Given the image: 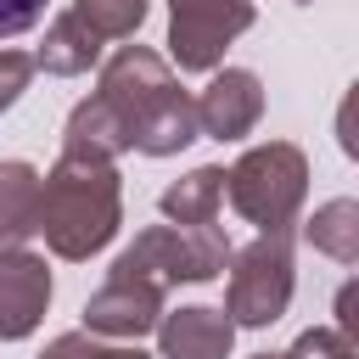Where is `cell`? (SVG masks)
I'll return each instance as SVG.
<instances>
[{
  "label": "cell",
  "instance_id": "cell-1",
  "mask_svg": "<svg viewBox=\"0 0 359 359\" xmlns=\"http://www.w3.org/2000/svg\"><path fill=\"white\" fill-rule=\"evenodd\" d=\"M95 95L118 112L129 151L146 157H174L196 140V101L191 90L174 79V67L151 50V45H123L101 62Z\"/></svg>",
  "mask_w": 359,
  "mask_h": 359
},
{
  "label": "cell",
  "instance_id": "cell-2",
  "mask_svg": "<svg viewBox=\"0 0 359 359\" xmlns=\"http://www.w3.org/2000/svg\"><path fill=\"white\" fill-rule=\"evenodd\" d=\"M123 224V180L112 163H90V157H56L50 174H39V213H34V236H45V247L67 264L95 258Z\"/></svg>",
  "mask_w": 359,
  "mask_h": 359
},
{
  "label": "cell",
  "instance_id": "cell-3",
  "mask_svg": "<svg viewBox=\"0 0 359 359\" xmlns=\"http://www.w3.org/2000/svg\"><path fill=\"white\" fill-rule=\"evenodd\" d=\"M224 196H230V208L247 224H258V236L292 230L297 208L309 196V157H303V146H292V140H258V146H247L224 168Z\"/></svg>",
  "mask_w": 359,
  "mask_h": 359
},
{
  "label": "cell",
  "instance_id": "cell-4",
  "mask_svg": "<svg viewBox=\"0 0 359 359\" xmlns=\"http://www.w3.org/2000/svg\"><path fill=\"white\" fill-rule=\"evenodd\" d=\"M224 264H230V241L219 224H151L112 258V275H135V280H151L157 292H168L180 280L202 286V280L224 275Z\"/></svg>",
  "mask_w": 359,
  "mask_h": 359
},
{
  "label": "cell",
  "instance_id": "cell-5",
  "mask_svg": "<svg viewBox=\"0 0 359 359\" xmlns=\"http://www.w3.org/2000/svg\"><path fill=\"white\" fill-rule=\"evenodd\" d=\"M292 286H297L292 230L252 236L247 247H230V264H224V320L230 325H252V331L275 325L292 309Z\"/></svg>",
  "mask_w": 359,
  "mask_h": 359
},
{
  "label": "cell",
  "instance_id": "cell-6",
  "mask_svg": "<svg viewBox=\"0 0 359 359\" xmlns=\"http://www.w3.org/2000/svg\"><path fill=\"white\" fill-rule=\"evenodd\" d=\"M252 28V0H168V56L180 73H213Z\"/></svg>",
  "mask_w": 359,
  "mask_h": 359
},
{
  "label": "cell",
  "instance_id": "cell-7",
  "mask_svg": "<svg viewBox=\"0 0 359 359\" xmlns=\"http://www.w3.org/2000/svg\"><path fill=\"white\" fill-rule=\"evenodd\" d=\"M163 297H168V292H157L151 280H135V275H112V269H107V280H101V286L90 292V303H84V331H90V337L140 342L146 331H157Z\"/></svg>",
  "mask_w": 359,
  "mask_h": 359
},
{
  "label": "cell",
  "instance_id": "cell-8",
  "mask_svg": "<svg viewBox=\"0 0 359 359\" xmlns=\"http://www.w3.org/2000/svg\"><path fill=\"white\" fill-rule=\"evenodd\" d=\"M191 101H196V135H208V140H241L264 118V84H258L252 67L213 73L208 90L191 95Z\"/></svg>",
  "mask_w": 359,
  "mask_h": 359
},
{
  "label": "cell",
  "instance_id": "cell-9",
  "mask_svg": "<svg viewBox=\"0 0 359 359\" xmlns=\"http://www.w3.org/2000/svg\"><path fill=\"white\" fill-rule=\"evenodd\" d=\"M50 309V269L28 247L0 252V342H22Z\"/></svg>",
  "mask_w": 359,
  "mask_h": 359
},
{
  "label": "cell",
  "instance_id": "cell-10",
  "mask_svg": "<svg viewBox=\"0 0 359 359\" xmlns=\"http://www.w3.org/2000/svg\"><path fill=\"white\" fill-rule=\"evenodd\" d=\"M157 348H163V359H230L236 325L224 320V309H208V303H185L174 314L163 309Z\"/></svg>",
  "mask_w": 359,
  "mask_h": 359
},
{
  "label": "cell",
  "instance_id": "cell-11",
  "mask_svg": "<svg viewBox=\"0 0 359 359\" xmlns=\"http://www.w3.org/2000/svg\"><path fill=\"white\" fill-rule=\"evenodd\" d=\"M129 151V135L118 123V112L101 95H84L67 123H62V157H90V163H118Z\"/></svg>",
  "mask_w": 359,
  "mask_h": 359
},
{
  "label": "cell",
  "instance_id": "cell-12",
  "mask_svg": "<svg viewBox=\"0 0 359 359\" xmlns=\"http://www.w3.org/2000/svg\"><path fill=\"white\" fill-rule=\"evenodd\" d=\"M101 45L107 39H95L79 11H62V17H50V28H45V39L34 50V67H45L56 79H79V73H90L101 62Z\"/></svg>",
  "mask_w": 359,
  "mask_h": 359
},
{
  "label": "cell",
  "instance_id": "cell-13",
  "mask_svg": "<svg viewBox=\"0 0 359 359\" xmlns=\"http://www.w3.org/2000/svg\"><path fill=\"white\" fill-rule=\"evenodd\" d=\"M34 213H39V168L22 157H6L0 163V252L28 247Z\"/></svg>",
  "mask_w": 359,
  "mask_h": 359
},
{
  "label": "cell",
  "instance_id": "cell-14",
  "mask_svg": "<svg viewBox=\"0 0 359 359\" xmlns=\"http://www.w3.org/2000/svg\"><path fill=\"white\" fill-rule=\"evenodd\" d=\"M157 208H163V219H174V224H213L219 208H224V168H213V163L191 168L185 180H174V185L157 196Z\"/></svg>",
  "mask_w": 359,
  "mask_h": 359
},
{
  "label": "cell",
  "instance_id": "cell-15",
  "mask_svg": "<svg viewBox=\"0 0 359 359\" xmlns=\"http://www.w3.org/2000/svg\"><path fill=\"white\" fill-rule=\"evenodd\" d=\"M303 241L337 264H359V202L353 196H331L314 208V219L303 224Z\"/></svg>",
  "mask_w": 359,
  "mask_h": 359
},
{
  "label": "cell",
  "instance_id": "cell-16",
  "mask_svg": "<svg viewBox=\"0 0 359 359\" xmlns=\"http://www.w3.org/2000/svg\"><path fill=\"white\" fill-rule=\"evenodd\" d=\"M67 11H79L95 39H129V34L146 22L151 0H73Z\"/></svg>",
  "mask_w": 359,
  "mask_h": 359
},
{
  "label": "cell",
  "instance_id": "cell-17",
  "mask_svg": "<svg viewBox=\"0 0 359 359\" xmlns=\"http://www.w3.org/2000/svg\"><path fill=\"white\" fill-rule=\"evenodd\" d=\"M286 353L292 359H359V342H348L337 325H309Z\"/></svg>",
  "mask_w": 359,
  "mask_h": 359
},
{
  "label": "cell",
  "instance_id": "cell-18",
  "mask_svg": "<svg viewBox=\"0 0 359 359\" xmlns=\"http://www.w3.org/2000/svg\"><path fill=\"white\" fill-rule=\"evenodd\" d=\"M28 79H34V56H28V50H11V45H0V112H11V107L22 101Z\"/></svg>",
  "mask_w": 359,
  "mask_h": 359
},
{
  "label": "cell",
  "instance_id": "cell-19",
  "mask_svg": "<svg viewBox=\"0 0 359 359\" xmlns=\"http://www.w3.org/2000/svg\"><path fill=\"white\" fill-rule=\"evenodd\" d=\"M45 6H50V0H0V39L28 34V28L45 17Z\"/></svg>",
  "mask_w": 359,
  "mask_h": 359
},
{
  "label": "cell",
  "instance_id": "cell-20",
  "mask_svg": "<svg viewBox=\"0 0 359 359\" xmlns=\"http://www.w3.org/2000/svg\"><path fill=\"white\" fill-rule=\"evenodd\" d=\"M90 348H95V337H90V331H62V337H50V342H45V353H39V359H90Z\"/></svg>",
  "mask_w": 359,
  "mask_h": 359
},
{
  "label": "cell",
  "instance_id": "cell-21",
  "mask_svg": "<svg viewBox=\"0 0 359 359\" xmlns=\"http://www.w3.org/2000/svg\"><path fill=\"white\" fill-rule=\"evenodd\" d=\"M90 359H151V353H140L135 342H123V348H112V342H101V337H95V348H90Z\"/></svg>",
  "mask_w": 359,
  "mask_h": 359
},
{
  "label": "cell",
  "instance_id": "cell-22",
  "mask_svg": "<svg viewBox=\"0 0 359 359\" xmlns=\"http://www.w3.org/2000/svg\"><path fill=\"white\" fill-rule=\"evenodd\" d=\"M252 359H292V353H252Z\"/></svg>",
  "mask_w": 359,
  "mask_h": 359
}]
</instances>
